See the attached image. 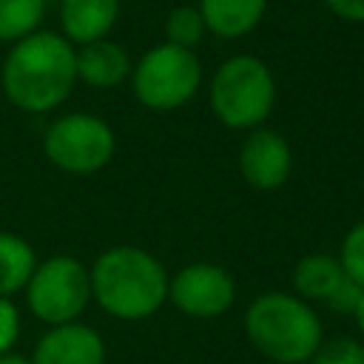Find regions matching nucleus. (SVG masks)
<instances>
[{"mask_svg":"<svg viewBox=\"0 0 364 364\" xmlns=\"http://www.w3.org/2000/svg\"><path fill=\"white\" fill-rule=\"evenodd\" d=\"M46 0H0V43H17L40 28Z\"/></svg>","mask_w":364,"mask_h":364,"instance_id":"dca6fc26","label":"nucleus"},{"mask_svg":"<svg viewBox=\"0 0 364 364\" xmlns=\"http://www.w3.org/2000/svg\"><path fill=\"white\" fill-rule=\"evenodd\" d=\"M361 293H364V290L347 279V282L333 293V299L327 301V307H333L336 313H350V316H353V310H355V304H358Z\"/></svg>","mask_w":364,"mask_h":364,"instance_id":"412c9836","label":"nucleus"},{"mask_svg":"<svg viewBox=\"0 0 364 364\" xmlns=\"http://www.w3.org/2000/svg\"><path fill=\"white\" fill-rule=\"evenodd\" d=\"M353 318H355V327H358L361 336H364V293H361V299H358V304H355V310H353Z\"/></svg>","mask_w":364,"mask_h":364,"instance_id":"b1692460","label":"nucleus"},{"mask_svg":"<svg viewBox=\"0 0 364 364\" xmlns=\"http://www.w3.org/2000/svg\"><path fill=\"white\" fill-rule=\"evenodd\" d=\"M131 68L128 51L108 37L77 48V82H85L88 88H117L131 77Z\"/></svg>","mask_w":364,"mask_h":364,"instance_id":"f8f14e48","label":"nucleus"},{"mask_svg":"<svg viewBox=\"0 0 364 364\" xmlns=\"http://www.w3.org/2000/svg\"><path fill=\"white\" fill-rule=\"evenodd\" d=\"M131 88L151 111L185 108L202 88V63L191 48L159 43L131 68Z\"/></svg>","mask_w":364,"mask_h":364,"instance_id":"39448f33","label":"nucleus"},{"mask_svg":"<svg viewBox=\"0 0 364 364\" xmlns=\"http://www.w3.org/2000/svg\"><path fill=\"white\" fill-rule=\"evenodd\" d=\"M205 34H208V28H205V20L196 6H188V3L176 6L165 20V43H171V46L193 51Z\"/></svg>","mask_w":364,"mask_h":364,"instance_id":"f3484780","label":"nucleus"},{"mask_svg":"<svg viewBox=\"0 0 364 364\" xmlns=\"http://www.w3.org/2000/svg\"><path fill=\"white\" fill-rule=\"evenodd\" d=\"M245 333L250 344L276 364H307L324 341L321 318L310 301L284 290L262 293L247 304Z\"/></svg>","mask_w":364,"mask_h":364,"instance_id":"7ed1b4c3","label":"nucleus"},{"mask_svg":"<svg viewBox=\"0 0 364 364\" xmlns=\"http://www.w3.org/2000/svg\"><path fill=\"white\" fill-rule=\"evenodd\" d=\"M208 102L213 117L230 131L262 128L276 105L273 71L253 54L228 57L210 77Z\"/></svg>","mask_w":364,"mask_h":364,"instance_id":"20e7f679","label":"nucleus"},{"mask_svg":"<svg viewBox=\"0 0 364 364\" xmlns=\"http://www.w3.org/2000/svg\"><path fill=\"white\" fill-rule=\"evenodd\" d=\"M20 338V313L11 299H0V353L14 350Z\"/></svg>","mask_w":364,"mask_h":364,"instance_id":"aec40b11","label":"nucleus"},{"mask_svg":"<svg viewBox=\"0 0 364 364\" xmlns=\"http://www.w3.org/2000/svg\"><path fill=\"white\" fill-rule=\"evenodd\" d=\"M310 364H364V341L353 336H338L330 341H321L313 353Z\"/></svg>","mask_w":364,"mask_h":364,"instance_id":"6ab92c4d","label":"nucleus"},{"mask_svg":"<svg viewBox=\"0 0 364 364\" xmlns=\"http://www.w3.org/2000/svg\"><path fill=\"white\" fill-rule=\"evenodd\" d=\"M119 20V0H60V31L80 48L105 40Z\"/></svg>","mask_w":364,"mask_h":364,"instance_id":"9b49d317","label":"nucleus"},{"mask_svg":"<svg viewBox=\"0 0 364 364\" xmlns=\"http://www.w3.org/2000/svg\"><path fill=\"white\" fill-rule=\"evenodd\" d=\"M31 364H105V341L80 321L48 327L34 347Z\"/></svg>","mask_w":364,"mask_h":364,"instance_id":"9d476101","label":"nucleus"},{"mask_svg":"<svg viewBox=\"0 0 364 364\" xmlns=\"http://www.w3.org/2000/svg\"><path fill=\"white\" fill-rule=\"evenodd\" d=\"M173 307L191 318H216L225 316L236 301L233 276L213 262H193L176 270L168 287Z\"/></svg>","mask_w":364,"mask_h":364,"instance_id":"6e6552de","label":"nucleus"},{"mask_svg":"<svg viewBox=\"0 0 364 364\" xmlns=\"http://www.w3.org/2000/svg\"><path fill=\"white\" fill-rule=\"evenodd\" d=\"M0 85L9 102L26 114L60 108L77 85V48L57 31H34L0 63Z\"/></svg>","mask_w":364,"mask_h":364,"instance_id":"f257e3e1","label":"nucleus"},{"mask_svg":"<svg viewBox=\"0 0 364 364\" xmlns=\"http://www.w3.org/2000/svg\"><path fill=\"white\" fill-rule=\"evenodd\" d=\"M34 267H37L34 247L23 236L0 230V299H11L14 293L26 290Z\"/></svg>","mask_w":364,"mask_h":364,"instance_id":"2eb2a0df","label":"nucleus"},{"mask_svg":"<svg viewBox=\"0 0 364 364\" xmlns=\"http://www.w3.org/2000/svg\"><path fill=\"white\" fill-rule=\"evenodd\" d=\"M26 304L28 310L48 327L77 321L88 301H91V279L88 267L68 256L57 253L37 262L28 284H26Z\"/></svg>","mask_w":364,"mask_h":364,"instance_id":"423d86ee","label":"nucleus"},{"mask_svg":"<svg viewBox=\"0 0 364 364\" xmlns=\"http://www.w3.org/2000/svg\"><path fill=\"white\" fill-rule=\"evenodd\" d=\"M43 151L48 162L57 165L60 171L74 176H91L111 162L117 151V136L102 117L88 111H74L57 117L46 128Z\"/></svg>","mask_w":364,"mask_h":364,"instance_id":"0eeeda50","label":"nucleus"},{"mask_svg":"<svg viewBox=\"0 0 364 364\" xmlns=\"http://www.w3.org/2000/svg\"><path fill=\"white\" fill-rule=\"evenodd\" d=\"M196 9L210 34L222 40H239L262 23L267 0H199Z\"/></svg>","mask_w":364,"mask_h":364,"instance_id":"ddd939ff","label":"nucleus"},{"mask_svg":"<svg viewBox=\"0 0 364 364\" xmlns=\"http://www.w3.org/2000/svg\"><path fill=\"white\" fill-rule=\"evenodd\" d=\"M338 262H341V270L344 276L358 284L364 290V219L355 222L344 239H341V250H338Z\"/></svg>","mask_w":364,"mask_h":364,"instance_id":"a211bd4d","label":"nucleus"},{"mask_svg":"<svg viewBox=\"0 0 364 364\" xmlns=\"http://www.w3.org/2000/svg\"><path fill=\"white\" fill-rule=\"evenodd\" d=\"M324 6L347 23H364V0H324Z\"/></svg>","mask_w":364,"mask_h":364,"instance_id":"4be33fe9","label":"nucleus"},{"mask_svg":"<svg viewBox=\"0 0 364 364\" xmlns=\"http://www.w3.org/2000/svg\"><path fill=\"white\" fill-rule=\"evenodd\" d=\"M91 299L119 321H142L168 301L171 276L165 264L134 245L102 250L88 267Z\"/></svg>","mask_w":364,"mask_h":364,"instance_id":"f03ea898","label":"nucleus"},{"mask_svg":"<svg viewBox=\"0 0 364 364\" xmlns=\"http://www.w3.org/2000/svg\"><path fill=\"white\" fill-rule=\"evenodd\" d=\"M347 282L338 256L330 253H307L293 267V287L296 296L304 301H330L333 293Z\"/></svg>","mask_w":364,"mask_h":364,"instance_id":"4468645a","label":"nucleus"},{"mask_svg":"<svg viewBox=\"0 0 364 364\" xmlns=\"http://www.w3.org/2000/svg\"><path fill=\"white\" fill-rule=\"evenodd\" d=\"M293 168L290 145L270 128H253L239 148V171L256 191H276L287 182Z\"/></svg>","mask_w":364,"mask_h":364,"instance_id":"1a4fd4ad","label":"nucleus"},{"mask_svg":"<svg viewBox=\"0 0 364 364\" xmlns=\"http://www.w3.org/2000/svg\"><path fill=\"white\" fill-rule=\"evenodd\" d=\"M0 364H31V358L23 355V353L9 350V353H0Z\"/></svg>","mask_w":364,"mask_h":364,"instance_id":"5701e85b","label":"nucleus"}]
</instances>
